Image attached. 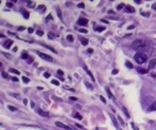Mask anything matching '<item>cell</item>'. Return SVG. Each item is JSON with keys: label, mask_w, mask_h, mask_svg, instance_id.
I'll use <instances>...</instances> for the list:
<instances>
[{"label": "cell", "mask_w": 156, "mask_h": 130, "mask_svg": "<svg viewBox=\"0 0 156 130\" xmlns=\"http://www.w3.org/2000/svg\"><path fill=\"white\" fill-rule=\"evenodd\" d=\"M150 44L148 43L146 39H137L132 43V49L138 51V52L142 53V51H147L149 49Z\"/></svg>", "instance_id": "obj_1"}, {"label": "cell", "mask_w": 156, "mask_h": 130, "mask_svg": "<svg viewBox=\"0 0 156 130\" xmlns=\"http://www.w3.org/2000/svg\"><path fill=\"white\" fill-rule=\"evenodd\" d=\"M134 59H135V61L137 63V64H143V63H146L148 59V55L144 54V53H136L135 56H134Z\"/></svg>", "instance_id": "obj_2"}, {"label": "cell", "mask_w": 156, "mask_h": 130, "mask_svg": "<svg viewBox=\"0 0 156 130\" xmlns=\"http://www.w3.org/2000/svg\"><path fill=\"white\" fill-rule=\"evenodd\" d=\"M36 53H37V55H38L39 57H41V58H43V59H45V60H48V61H53V58L51 57L50 55L45 54V53L39 52V51H36Z\"/></svg>", "instance_id": "obj_3"}, {"label": "cell", "mask_w": 156, "mask_h": 130, "mask_svg": "<svg viewBox=\"0 0 156 130\" xmlns=\"http://www.w3.org/2000/svg\"><path fill=\"white\" fill-rule=\"evenodd\" d=\"M55 125L57 126V127L63 128V129H66V130H74V129H72L71 127H69V126H67V125H65V124H63V123H61V122H56Z\"/></svg>", "instance_id": "obj_4"}, {"label": "cell", "mask_w": 156, "mask_h": 130, "mask_svg": "<svg viewBox=\"0 0 156 130\" xmlns=\"http://www.w3.org/2000/svg\"><path fill=\"white\" fill-rule=\"evenodd\" d=\"M78 23H79L80 26H87L88 19H86V18H80L79 20H78Z\"/></svg>", "instance_id": "obj_5"}, {"label": "cell", "mask_w": 156, "mask_h": 130, "mask_svg": "<svg viewBox=\"0 0 156 130\" xmlns=\"http://www.w3.org/2000/svg\"><path fill=\"white\" fill-rule=\"evenodd\" d=\"M37 113H38L39 115L44 116V117H47V116H49V112H47V111H44L43 109H37Z\"/></svg>", "instance_id": "obj_6"}, {"label": "cell", "mask_w": 156, "mask_h": 130, "mask_svg": "<svg viewBox=\"0 0 156 130\" xmlns=\"http://www.w3.org/2000/svg\"><path fill=\"white\" fill-rule=\"evenodd\" d=\"M12 44H13V40H11V39H8L6 42L3 43V47H4V48H6V49H10Z\"/></svg>", "instance_id": "obj_7"}, {"label": "cell", "mask_w": 156, "mask_h": 130, "mask_svg": "<svg viewBox=\"0 0 156 130\" xmlns=\"http://www.w3.org/2000/svg\"><path fill=\"white\" fill-rule=\"evenodd\" d=\"M147 111H156V101H153V103L150 105V107L148 108Z\"/></svg>", "instance_id": "obj_8"}, {"label": "cell", "mask_w": 156, "mask_h": 130, "mask_svg": "<svg viewBox=\"0 0 156 130\" xmlns=\"http://www.w3.org/2000/svg\"><path fill=\"white\" fill-rule=\"evenodd\" d=\"M125 11H127V13H134V12H135V9L131 6H125Z\"/></svg>", "instance_id": "obj_9"}, {"label": "cell", "mask_w": 156, "mask_h": 130, "mask_svg": "<svg viewBox=\"0 0 156 130\" xmlns=\"http://www.w3.org/2000/svg\"><path fill=\"white\" fill-rule=\"evenodd\" d=\"M155 66H156V59H152L150 61V64H149V69H153V68H155Z\"/></svg>", "instance_id": "obj_10"}, {"label": "cell", "mask_w": 156, "mask_h": 130, "mask_svg": "<svg viewBox=\"0 0 156 130\" xmlns=\"http://www.w3.org/2000/svg\"><path fill=\"white\" fill-rule=\"evenodd\" d=\"M137 72L140 73V74H146V73L149 72V70H147V69H142V68H137Z\"/></svg>", "instance_id": "obj_11"}, {"label": "cell", "mask_w": 156, "mask_h": 130, "mask_svg": "<svg viewBox=\"0 0 156 130\" xmlns=\"http://www.w3.org/2000/svg\"><path fill=\"white\" fill-rule=\"evenodd\" d=\"M80 40H81V42H82L83 46H87V44H88V40H87L86 38L80 37Z\"/></svg>", "instance_id": "obj_12"}, {"label": "cell", "mask_w": 156, "mask_h": 130, "mask_svg": "<svg viewBox=\"0 0 156 130\" xmlns=\"http://www.w3.org/2000/svg\"><path fill=\"white\" fill-rule=\"evenodd\" d=\"M22 15H24V17L26 18V19H29L30 14H29V12H28V11H26V10H22Z\"/></svg>", "instance_id": "obj_13"}, {"label": "cell", "mask_w": 156, "mask_h": 130, "mask_svg": "<svg viewBox=\"0 0 156 130\" xmlns=\"http://www.w3.org/2000/svg\"><path fill=\"white\" fill-rule=\"evenodd\" d=\"M84 69H85V71H86V73H87V74H88L89 76H90V78L91 79H92V81H94V75H92V74H91V72L90 71H89L88 69H87V68H86L85 66H84Z\"/></svg>", "instance_id": "obj_14"}, {"label": "cell", "mask_w": 156, "mask_h": 130, "mask_svg": "<svg viewBox=\"0 0 156 130\" xmlns=\"http://www.w3.org/2000/svg\"><path fill=\"white\" fill-rule=\"evenodd\" d=\"M37 10H38L41 13H45V11H46V6H37Z\"/></svg>", "instance_id": "obj_15"}, {"label": "cell", "mask_w": 156, "mask_h": 130, "mask_svg": "<svg viewBox=\"0 0 156 130\" xmlns=\"http://www.w3.org/2000/svg\"><path fill=\"white\" fill-rule=\"evenodd\" d=\"M21 58H24V59H28V58H29V55H28V52H27V51H24V52H22Z\"/></svg>", "instance_id": "obj_16"}, {"label": "cell", "mask_w": 156, "mask_h": 130, "mask_svg": "<svg viewBox=\"0 0 156 130\" xmlns=\"http://www.w3.org/2000/svg\"><path fill=\"white\" fill-rule=\"evenodd\" d=\"M104 30H105V28H103V26H97V28H94V31H97V32H102Z\"/></svg>", "instance_id": "obj_17"}, {"label": "cell", "mask_w": 156, "mask_h": 130, "mask_svg": "<svg viewBox=\"0 0 156 130\" xmlns=\"http://www.w3.org/2000/svg\"><path fill=\"white\" fill-rule=\"evenodd\" d=\"M72 116L76 117V119H78V120H82V115H80L79 113H77V112H74L73 114H72Z\"/></svg>", "instance_id": "obj_18"}, {"label": "cell", "mask_w": 156, "mask_h": 130, "mask_svg": "<svg viewBox=\"0 0 156 130\" xmlns=\"http://www.w3.org/2000/svg\"><path fill=\"white\" fill-rule=\"evenodd\" d=\"M56 12H57V15H59V19H62L63 16H62V12H61L59 8H57V9H56Z\"/></svg>", "instance_id": "obj_19"}, {"label": "cell", "mask_w": 156, "mask_h": 130, "mask_svg": "<svg viewBox=\"0 0 156 130\" xmlns=\"http://www.w3.org/2000/svg\"><path fill=\"white\" fill-rule=\"evenodd\" d=\"M106 92H107V94H108V97L109 98H114V96H113L112 92H111V90H109L108 88H106Z\"/></svg>", "instance_id": "obj_20"}, {"label": "cell", "mask_w": 156, "mask_h": 130, "mask_svg": "<svg viewBox=\"0 0 156 130\" xmlns=\"http://www.w3.org/2000/svg\"><path fill=\"white\" fill-rule=\"evenodd\" d=\"M28 6H29V8H34V6H35V3L33 2V1H28Z\"/></svg>", "instance_id": "obj_21"}, {"label": "cell", "mask_w": 156, "mask_h": 130, "mask_svg": "<svg viewBox=\"0 0 156 130\" xmlns=\"http://www.w3.org/2000/svg\"><path fill=\"white\" fill-rule=\"evenodd\" d=\"M122 110H123V112L125 113V115H127V117H130V113H129V111L127 110V108H125V107H122Z\"/></svg>", "instance_id": "obj_22"}, {"label": "cell", "mask_w": 156, "mask_h": 130, "mask_svg": "<svg viewBox=\"0 0 156 130\" xmlns=\"http://www.w3.org/2000/svg\"><path fill=\"white\" fill-rule=\"evenodd\" d=\"M67 40L70 41V42H72V41H73V36H72V35H68V36H67Z\"/></svg>", "instance_id": "obj_23"}, {"label": "cell", "mask_w": 156, "mask_h": 130, "mask_svg": "<svg viewBox=\"0 0 156 130\" xmlns=\"http://www.w3.org/2000/svg\"><path fill=\"white\" fill-rule=\"evenodd\" d=\"M43 46L45 47V48H47V49H49V50H51V51H53V52L54 53H56V51L54 49H53V48H51V47H49V46H46V44H44V43H43Z\"/></svg>", "instance_id": "obj_24"}, {"label": "cell", "mask_w": 156, "mask_h": 130, "mask_svg": "<svg viewBox=\"0 0 156 130\" xmlns=\"http://www.w3.org/2000/svg\"><path fill=\"white\" fill-rule=\"evenodd\" d=\"M10 72H12V73H15V74H19V71H17V70H15V69H13V68H11L10 69Z\"/></svg>", "instance_id": "obj_25"}, {"label": "cell", "mask_w": 156, "mask_h": 130, "mask_svg": "<svg viewBox=\"0 0 156 130\" xmlns=\"http://www.w3.org/2000/svg\"><path fill=\"white\" fill-rule=\"evenodd\" d=\"M22 81H24V84H28V83L30 81V79L28 77H26V76H24V77H22Z\"/></svg>", "instance_id": "obj_26"}, {"label": "cell", "mask_w": 156, "mask_h": 130, "mask_svg": "<svg viewBox=\"0 0 156 130\" xmlns=\"http://www.w3.org/2000/svg\"><path fill=\"white\" fill-rule=\"evenodd\" d=\"M36 34L38 35V36H43V35H44V32H43L41 30H37V31H36Z\"/></svg>", "instance_id": "obj_27"}, {"label": "cell", "mask_w": 156, "mask_h": 130, "mask_svg": "<svg viewBox=\"0 0 156 130\" xmlns=\"http://www.w3.org/2000/svg\"><path fill=\"white\" fill-rule=\"evenodd\" d=\"M51 83H52L53 85H55V86H59V81H56V79H53V81H51Z\"/></svg>", "instance_id": "obj_28"}, {"label": "cell", "mask_w": 156, "mask_h": 130, "mask_svg": "<svg viewBox=\"0 0 156 130\" xmlns=\"http://www.w3.org/2000/svg\"><path fill=\"white\" fill-rule=\"evenodd\" d=\"M125 66H127V68H130V69H131V68H133V65L131 64L130 61H127V63H125Z\"/></svg>", "instance_id": "obj_29"}, {"label": "cell", "mask_w": 156, "mask_h": 130, "mask_svg": "<svg viewBox=\"0 0 156 130\" xmlns=\"http://www.w3.org/2000/svg\"><path fill=\"white\" fill-rule=\"evenodd\" d=\"M48 36H49V38H50V39H54V34H53L52 32L49 33V34H48Z\"/></svg>", "instance_id": "obj_30"}, {"label": "cell", "mask_w": 156, "mask_h": 130, "mask_svg": "<svg viewBox=\"0 0 156 130\" xmlns=\"http://www.w3.org/2000/svg\"><path fill=\"white\" fill-rule=\"evenodd\" d=\"M111 117H112V120H113V122H114V124H115V126H116V127H118V125H117V122H116L115 117H114V116H113L112 114H111Z\"/></svg>", "instance_id": "obj_31"}, {"label": "cell", "mask_w": 156, "mask_h": 130, "mask_svg": "<svg viewBox=\"0 0 156 130\" xmlns=\"http://www.w3.org/2000/svg\"><path fill=\"white\" fill-rule=\"evenodd\" d=\"M27 63H28V64H32V63H33V58L32 57H29L28 59H27Z\"/></svg>", "instance_id": "obj_32"}, {"label": "cell", "mask_w": 156, "mask_h": 130, "mask_svg": "<svg viewBox=\"0 0 156 130\" xmlns=\"http://www.w3.org/2000/svg\"><path fill=\"white\" fill-rule=\"evenodd\" d=\"M9 109L11 110V111H17V108L13 107V106H9Z\"/></svg>", "instance_id": "obj_33"}, {"label": "cell", "mask_w": 156, "mask_h": 130, "mask_svg": "<svg viewBox=\"0 0 156 130\" xmlns=\"http://www.w3.org/2000/svg\"><path fill=\"white\" fill-rule=\"evenodd\" d=\"M52 20V15H48L47 16V22H49V21Z\"/></svg>", "instance_id": "obj_34"}, {"label": "cell", "mask_w": 156, "mask_h": 130, "mask_svg": "<svg viewBox=\"0 0 156 130\" xmlns=\"http://www.w3.org/2000/svg\"><path fill=\"white\" fill-rule=\"evenodd\" d=\"M124 6H124L123 3H121V4H119V6H117V9H118V10H121L122 8H124Z\"/></svg>", "instance_id": "obj_35"}, {"label": "cell", "mask_w": 156, "mask_h": 130, "mask_svg": "<svg viewBox=\"0 0 156 130\" xmlns=\"http://www.w3.org/2000/svg\"><path fill=\"white\" fill-rule=\"evenodd\" d=\"M79 32H81V33H87V30H85V29H79Z\"/></svg>", "instance_id": "obj_36"}, {"label": "cell", "mask_w": 156, "mask_h": 130, "mask_svg": "<svg viewBox=\"0 0 156 130\" xmlns=\"http://www.w3.org/2000/svg\"><path fill=\"white\" fill-rule=\"evenodd\" d=\"M2 76H3V77H4V78H6V79L9 78V75H8V74H6V72H3V73H2Z\"/></svg>", "instance_id": "obj_37"}, {"label": "cell", "mask_w": 156, "mask_h": 130, "mask_svg": "<svg viewBox=\"0 0 156 130\" xmlns=\"http://www.w3.org/2000/svg\"><path fill=\"white\" fill-rule=\"evenodd\" d=\"M50 75H51V74H50V73H49V72H46V73H45V74H44L45 77H50Z\"/></svg>", "instance_id": "obj_38"}, {"label": "cell", "mask_w": 156, "mask_h": 130, "mask_svg": "<svg viewBox=\"0 0 156 130\" xmlns=\"http://www.w3.org/2000/svg\"><path fill=\"white\" fill-rule=\"evenodd\" d=\"M28 32H29L30 34H31V33H33V32H34V30H33V28H29V29H28Z\"/></svg>", "instance_id": "obj_39"}, {"label": "cell", "mask_w": 156, "mask_h": 130, "mask_svg": "<svg viewBox=\"0 0 156 130\" xmlns=\"http://www.w3.org/2000/svg\"><path fill=\"white\" fill-rule=\"evenodd\" d=\"M57 74H59V75H63V74H64V72H63L62 70H57Z\"/></svg>", "instance_id": "obj_40"}, {"label": "cell", "mask_w": 156, "mask_h": 130, "mask_svg": "<svg viewBox=\"0 0 156 130\" xmlns=\"http://www.w3.org/2000/svg\"><path fill=\"white\" fill-rule=\"evenodd\" d=\"M86 86L88 87V89L92 90V86H91V85H90V84H88V83H86Z\"/></svg>", "instance_id": "obj_41"}, {"label": "cell", "mask_w": 156, "mask_h": 130, "mask_svg": "<svg viewBox=\"0 0 156 130\" xmlns=\"http://www.w3.org/2000/svg\"><path fill=\"white\" fill-rule=\"evenodd\" d=\"M76 126H77L78 128H80V129L84 130V127H83V126H81V125H79V124H76Z\"/></svg>", "instance_id": "obj_42"}, {"label": "cell", "mask_w": 156, "mask_h": 130, "mask_svg": "<svg viewBox=\"0 0 156 130\" xmlns=\"http://www.w3.org/2000/svg\"><path fill=\"white\" fill-rule=\"evenodd\" d=\"M6 6H9V8H12V6H13V3H12V2H8V3H6Z\"/></svg>", "instance_id": "obj_43"}, {"label": "cell", "mask_w": 156, "mask_h": 130, "mask_svg": "<svg viewBox=\"0 0 156 130\" xmlns=\"http://www.w3.org/2000/svg\"><path fill=\"white\" fill-rule=\"evenodd\" d=\"M100 99H101V101H103V103H104V104H105V98H104L103 97V96H100Z\"/></svg>", "instance_id": "obj_44"}, {"label": "cell", "mask_w": 156, "mask_h": 130, "mask_svg": "<svg viewBox=\"0 0 156 130\" xmlns=\"http://www.w3.org/2000/svg\"><path fill=\"white\" fill-rule=\"evenodd\" d=\"M24 26H19V28H18V31H24Z\"/></svg>", "instance_id": "obj_45"}, {"label": "cell", "mask_w": 156, "mask_h": 130, "mask_svg": "<svg viewBox=\"0 0 156 130\" xmlns=\"http://www.w3.org/2000/svg\"><path fill=\"white\" fill-rule=\"evenodd\" d=\"M78 6H79V8H84V3H80V4H78Z\"/></svg>", "instance_id": "obj_46"}, {"label": "cell", "mask_w": 156, "mask_h": 130, "mask_svg": "<svg viewBox=\"0 0 156 130\" xmlns=\"http://www.w3.org/2000/svg\"><path fill=\"white\" fill-rule=\"evenodd\" d=\"M119 121H120V123H121V124H122V125H124V122H123V120L121 119L120 116H119Z\"/></svg>", "instance_id": "obj_47"}, {"label": "cell", "mask_w": 156, "mask_h": 130, "mask_svg": "<svg viewBox=\"0 0 156 130\" xmlns=\"http://www.w3.org/2000/svg\"><path fill=\"white\" fill-rule=\"evenodd\" d=\"M11 78H12V81H18V78H16L15 76H14V77H11Z\"/></svg>", "instance_id": "obj_48"}, {"label": "cell", "mask_w": 156, "mask_h": 130, "mask_svg": "<svg viewBox=\"0 0 156 130\" xmlns=\"http://www.w3.org/2000/svg\"><path fill=\"white\" fill-rule=\"evenodd\" d=\"M87 52H88L89 54H91V53L94 52V51H92V49H88V51H87Z\"/></svg>", "instance_id": "obj_49"}, {"label": "cell", "mask_w": 156, "mask_h": 130, "mask_svg": "<svg viewBox=\"0 0 156 130\" xmlns=\"http://www.w3.org/2000/svg\"><path fill=\"white\" fill-rule=\"evenodd\" d=\"M142 15L143 16H149V13H142Z\"/></svg>", "instance_id": "obj_50"}, {"label": "cell", "mask_w": 156, "mask_h": 130, "mask_svg": "<svg viewBox=\"0 0 156 130\" xmlns=\"http://www.w3.org/2000/svg\"><path fill=\"white\" fill-rule=\"evenodd\" d=\"M113 73H114V74H117V73H118V70H114V71H113Z\"/></svg>", "instance_id": "obj_51"}, {"label": "cell", "mask_w": 156, "mask_h": 130, "mask_svg": "<svg viewBox=\"0 0 156 130\" xmlns=\"http://www.w3.org/2000/svg\"><path fill=\"white\" fill-rule=\"evenodd\" d=\"M152 8H153V9L156 11V4H153V6H152Z\"/></svg>", "instance_id": "obj_52"}, {"label": "cell", "mask_w": 156, "mask_h": 130, "mask_svg": "<svg viewBox=\"0 0 156 130\" xmlns=\"http://www.w3.org/2000/svg\"><path fill=\"white\" fill-rule=\"evenodd\" d=\"M152 76H153V77H156V73H152Z\"/></svg>", "instance_id": "obj_53"}, {"label": "cell", "mask_w": 156, "mask_h": 130, "mask_svg": "<svg viewBox=\"0 0 156 130\" xmlns=\"http://www.w3.org/2000/svg\"><path fill=\"white\" fill-rule=\"evenodd\" d=\"M2 37H4V35H2V34H0V38H2Z\"/></svg>", "instance_id": "obj_54"}, {"label": "cell", "mask_w": 156, "mask_h": 130, "mask_svg": "<svg viewBox=\"0 0 156 130\" xmlns=\"http://www.w3.org/2000/svg\"><path fill=\"white\" fill-rule=\"evenodd\" d=\"M0 67H1V63H0Z\"/></svg>", "instance_id": "obj_55"}, {"label": "cell", "mask_w": 156, "mask_h": 130, "mask_svg": "<svg viewBox=\"0 0 156 130\" xmlns=\"http://www.w3.org/2000/svg\"><path fill=\"white\" fill-rule=\"evenodd\" d=\"M0 103H2V101H0Z\"/></svg>", "instance_id": "obj_56"}, {"label": "cell", "mask_w": 156, "mask_h": 130, "mask_svg": "<svg viewBox=\"0 0 156 130\" xmlns=\"http://www.w3.org/2000/svg\"><path fill=\"white\" fill-rule=\"evenodd\" d=\"M0 2H1V1H0Z\"/></svg>", "instance_id": "obj_57"}]
</instances>
